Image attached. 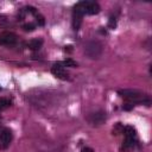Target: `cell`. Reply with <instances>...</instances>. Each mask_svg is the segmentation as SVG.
Here are the masks:
<instances>
[{"mask_svg": "<svg viewBox=\"0 0 152 152\" xmlns=\"http://www.w3.org/2000/svg\"><path fill=\"white\" fill-rule=\"evenodd\" d=\"M51 72L59 80H68L69 78V72L66 71V69L61 64V62H57L52 65L51 68Z\"/></svg>", "mask_w": 152, "mask_h": 152, "instance_id": "cell-7", "label": "cell"}, {"mask_svg": "<svg viewBox=\"0 0 152 152\" xmlns=\"http://www.w3.org/2000/svg\"><path fill=\"white\" fill-rule=\"evenodd\" d=\"M42 45H43V39H42V38H34V39H31V40L26 44V46H27L30 50H33V51L39 50V49L42 48Z\"/></svg>", "mask_w": 152, "mask_h": 152, "instance_id": "cell-10", "label": "cell"}, {"mask_svg": "<svg viewBox=\"0 0 152 152\" xmlns=\"http://www.w3.org/2000/svg\"><path fill=\"white\" fill-rule=\"evenodd\" d=\"M18 42V36L10 31H0V45L13 46Z\"/></svg>", "mask_w": 152, "mask_h": 152, "instance_id": "cell-5", "label": "cell"}, {"mask_svg": "<svg viewBox=\"0 0 152 152\" xmlns=\"http://www.w3.org/2000/svg\"><path fill=\"white\" fill-rule=\"evenodd\" d=\"M12 139H13V133L10 128L5 127L0 129V148L1 150H6L12 142Z\"/></svg>", "mask_w": 152, "mask_h": 152, "instance_id": "cell-6", "label": "cell"}, {"mask_svg": "<svg viewBox=\"0 0 152 152\" xmlns=\"http://www.w3.org/2000/svg\"><path fill=\"white\" fill-rule=\"evenodd\" d=\"M102 44L97 40H90L86 44V48H84V53L91 58V59H95V58H99L102 53Z\"/></svg>", "mask_w": 152, "mask_h": 152, "instance_id": "cell-4", "label": "cell"}, {"mask_svg": "<svg viewBox=\"0 0 152 152\" xmlns=\"http://www.w3.org/2000/svg\"><path fill=\"white\" fill-rule=\"evenodd\" d=\"M34 18H36V20H37L38 26H44V25H45V19H44V17H43L42 14L36 13V14H34Z\"/></svg>", "mask_w": 152, "mask_h": 152, "instance_id": "cell-13", "label": "cell"}, {"mask_svg": "<svg viewBox=\"0 0 152 152\" xmlns=\"http://www.w3.org/2000/svg\"><path fill=\"white\" fill-rule=\"evenodd\" d=\"M82 152H94V150L91 147H84L82 148Z\"/></svg>", "mask_w": 152, "mask_h": 152, "instance_id": "cell-17", "label": "cell"}, {"mask_svg": "<svg viewBox=\"0 0 152 152\" xmlns=\"http://www.w3.org/2000/svg\"><path fill=\"white\" fill-rule=\"evenodd\" d=\"M122 133L125 134V140L122 144V150H129L137 144V131L132 126H126L122 129Z\"/></svg>", "mask_w": 152, "mask_h": 152, "instance_id": "cell-3", "label": "cell"}, {"mask_svg": "<svg viewBox=\"0 0 152 152\" xmlns=\"http://www.w3.org/2000/svg\"><path fill=\"white\" fill-rule=\"evenodd\" d=\"M71 48H72L71 45H68V46H65V49H64V50H65V51H68V52H71V51H72V49H71Z\"/></svg>", "mask_w": 152, "mask_h": 152, "instance_id": "cell-18", "label": "cell"}, {"mask_svg": "<svg viewBox=\"0 0 152 152\" xmlns=\"http://www.w3.org/2000/svg\"><path fill=\"white\" fill-rule=\"evenodd\" d=\"M133 106H134V104H132V103H129V102H126V103H124L122 108H124L125 110H131V109L133 108Z\"/></svg>", "mask_w": 152, "mask_h": 152, "instance_id": "cell-16", "label": "cell"}, {"mask_svg": "<svg viewBox=\"0 0 152 152\" xmlns=\"http://www.w3.org/2000/svg\"><path fill=\"white\" fill-rule=\"evenodd\" d=\"M11 106H12V101H11L10 99L0 97V113H1L4 109H6V108H8V107H11Z\"/></svg>", "mask_w": 152, "mask_h": 152, "instance_id": "cell-11", "label": "cell"}, {"mask_svg": "<svg viewBox=\"0 0 152 152\" xmlns=\"http://www.w3.org/2000/svg\"><path fill=\"white\" fill-rule=\"evenodd\" d=\"M118 94L126 102H129L132 104H137V103H142L146 106L151 104L150 96H147L146 94H144L139 90H135V89H120V90H118Z\"/></svg>", "mask_w": 152, "mask_h": 152, "instance_id": "cell-1", "label": "cell"}, {"mask_svg": "<svg viewBox=\"0 0 152 152\" xmlns=\"http://www.w3.org/2000/svg\"><path fill=\"white\" fill-rule=\"evenodd\" d=\"M0 89H1V88H0Z\"/></svg>", "mask_w": 152, "mask_h": 152, "instance_id": "cell-19", "label": "cell"}, {"mask_svg": "<svg viewBox=\"0 0 152 152\" xmlns=\"http://www.w3.org/2000/svg\"><path fill=\"white\" fill-rule=\"evenodd\" d=\"M84 14H86L84 2L83 1H80V2H77L74 6V10H72V28L75 31H78L80 30L81 24H82V19H83V15Z\"/></svg>", "mask_w": 152, "mask_h": 152, "instance_id": "cell-2", "label": "cell"}, {"mask_svg": "<svg viewBox=\"0 0 152 152\" xmlns=\"http://www.w3.org/2000/svg\"><path fill=\"white\" fill-rule=\"evenodd\" d=\"M104 120H106V112H103V110H99L96 113H91L88 116V121L93 126H99V125L103 124Z\"/></svg>", "mask_w": 152, "mask_h": 152, "instance_id": "cell-8", "label": "cell"}, {"mask_svg": "<svg viewBox=\"0 0 152 152\" xmlns=\"http://www.w3.org/2000/svg\"><path fill=\"white\" fill-rule=\"evenodd\" d=\"M108 27H109V28H112V30H114V28L116 27V19H115V17H110V18H109Z\"/></svg>", "mask_w": 152, "mask_h": 152, "instance_id": "cell-15", "label": "cell"}, {"mask_svg": "<svg viewBox=\"0 0 152 152\" xmlns=\"http://www.w3.org/2000/svg\"><path fill=\"white\" fill-rule=\"evenodd\" d=\"M23 28H24V31H26V32H31V31H33V30L36 28V24H33V23L24 24V25H23Z\"/></svg>", "mask_w": 152, "mask_h": 152, "instance_id": "cell-14", "label": "cell"}, {"mask_svg": "<svg viewBox=\"0 0 152 152\" xmlns=\"http://www.w3.org/2000/svg\"><path fill=\"white\" fill-rule=\"evenodd\" d=\"M61 64L65 68V66H69V68H76L77 66V63L74 61V59H71V58H66L65 61H63V62H61Z\"/></svg>", "mask_w": 152, "mask_h": 152, "instance_id": "cell-12", "label": "cell"}, {"mask_svg": "<svg viewBox=\"0 0 152 152\" xmlns=\"http://www.w3.org/2000/svg\"><path fill=\"white\" fill-rule=\"evenodd\" d=\"M84 2V11H86V14H90V15H94V14H97L100 12V5L95 1H89V0H86L83 1Z\"/></svg>", "mask_w": 152, "mask_h": 152, "instance_id": "cell-9", "label": "cell"}]
</instances>
